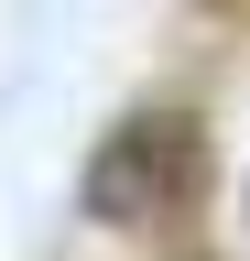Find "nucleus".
<instances>
[{
  "instance_id": "1",
  "label": "nucleus",
  "mask_w": 250,
  "mask_h": 261,
  "mask_svg": "<svg viewBox=\"0 0 250 261\" xmlns=\"http://www.w3.org/2000/svg\"><path fill=\"white\" fill-rule=\"evenodd\" d=\"M207 196V130L185 120V109H142V120H120L98 152H87V174H76V207L98 218V228H152V218H185Z\"/></svg>"
}]
</instances>
